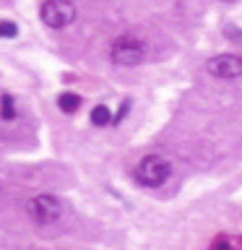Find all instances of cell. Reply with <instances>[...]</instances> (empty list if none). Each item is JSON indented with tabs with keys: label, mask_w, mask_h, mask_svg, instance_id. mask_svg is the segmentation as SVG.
Listing matches in <instances>:
<instances>
[{
	"label": "cell",
	"mask_w": 242,
	"mask_h": 250,
	"mask_svg": "<svg viewBox=\"0 0 242 250\" xmlns=\"http://www.w3.org/2000/svg\"><path fill=\"white\" fill-rule=\"evenodd\" d=\"M109 58H112V62L120 65V68L141 65L143 58H146V44L141 42L138 37L122 34V37H117L112 42V47H109Z\"/></svg>",
	"instance_id": "2"
},
{
	"label": "cell",
	"mask_w": 242,
	"mask_h": 250,
	"mask_svg": "<svg viewBox=\"0 0 242 250\" xmlns=\"http://www.w3.org/2000/svg\"><path fill=\"white\" fill-rule=\"evenodd\" d=\"M133 177L143 188H161L172 177V162L164 154H146L133 167Z\"/></svg>",
	"instance_id": "1"
},
{
	"label": "cell",
	"mask_w": 242,
	"mask_h": 250,
	"mask_svg": "<svg viewBox=\"0 0 242 250\" xmlns=\"http://www.w3.org/2000/svg\"><path fill=\"white\" fill-rule=\"evenodd\" d=\"M81 97L78 94H73V91H65V94H60L58 97V107H60V112H68V115H73L78 107H81Z\"/></svg>",
	"instance_id": "6"
},
{
	"label": "cell",
	"mask_w": 242,
	"mask_h": 250,
	"mask_svg": "<svg viewBox=\"0 0 242 250\" xmlns=\"http://www.w3.org/2000/svg\"><path fill=\"white\" fill-rule=\"evenodd\" d=\"M16 115H19L16 99L11 97V94H3V97H0V117H3L5 123H11V120H16Z\"/></svg>",
	"instance_id": "8"
},
{
	"label": "cell",
	"mask_w": 242,
	"mask_h": 250,
	"mask_svg": "<svg viewBox=\"0 0 242 250\" xmlns=\"http://www.w3.org/2000/svg\"><path fill=\"white\" fill-rule=\"evenodd\" d=\"M91 125H97V128H107V125H112V112H109L107 104H97L91 109Z\"/></svg>",
	"instance_id": "7"
},
{
	"label": "cell",
	"mask_w": 242,
	"mask_h": 250,
	"mask_svg": "<svg viewBox=\"0 0 242 250\" xmlns=\"http://www.w3.org/2000/svg\"><path fill=\"white\" fill-rule=\"evenodd\" d=\"M222 3H234V0H222Z\"/></svg>",
	"instance_id": "12"
},
{
	"label": "cell",
	"mask_w": 242,
	"mask_h": 250,
	"mask_svg": "<svg viewBox=\"0 0 242 250\" xmlns=\"http://www.w3.org/2000/svg\"><path fill=\"white\" fill-rule=\"evenodd\" d=\"M76 5L73 0H44L39 8V19L50 29H65L76 21Z\"/></svg>",
	"instance_id": "4"
},
{
	"label": "cell",
	"mask_w": 242,
	"mask_h": 250,
	"mask_svg": "<svg viewBox=\"0 0 242 250\" xmlns=\"http://www.w3.org/2000/svg\"><path fill=\"white\" fill-rule=\"evenodd\" d=\"M206 70L216 78H224V81L240 78L242 76V58L240 55H232V52H222V55H216V58L208 60Z\"/></svg>",
	"instance_id": "5"
},
{
	"label": "cell",
	"mask_w": 242,
	"mask_h": 250,
	"mask_svg": "<svg viewBox=\"0 0 242 250\" xmlns=\"http://www.w3.org/2000/svg\"><path fill=\"white\" fill-rule=\"evenodd\" d=\"M214 250H234V245L229 240H216L214 242Z\"/></svg>",
	"instance_id": "11"
},
{
	"label": "cell",
	"mask_w": 242,
	"mask_h": 250,
	"mask_svg": "<svg viewBox=\"0 0 242 250\" xmlns=\"http://www.w3.org/2000/svg\"><path fill=\"white\" fill-rule=\"evenodd\" d=\"M0 37L16 39V37H19V26H16L13 21H0Z\"/></svg>",
	"instance_id": "9"
},
{
	"label": "cell",
	"mask_w": 242,
	"mask_h": 250,
	"mask_svg": "<svg viewBox=\"0 0 242 250\" xmlns=\"http://www.w3.org/2000/svg\"><path fill=\"white\" fill-rule=\"evenodd\" d=\"M224 37L240 39V42H242V29H240V26H232V23H226V26H224Z\"/></svg>",
	"instance_id": "10"
},
{
	"label": "cell",
	"mask_w": 242,
	"mask_h": 250,
	"mask_svg": "<svg viewBox=\"0 0 242 250\" xmlns=\"http://www.w3.org/2000/svg\"><path fill=\"white\" fill-rule=\"evenodd\" d=\"M26 211H29V216L34 219L37 224H55L58 219L62 216V211H65V206H62V201L58 198V195H52V193H39L34 195L29 203H26Z\"/></svg>",
	"instance_id": "3"
}]
</instances>
